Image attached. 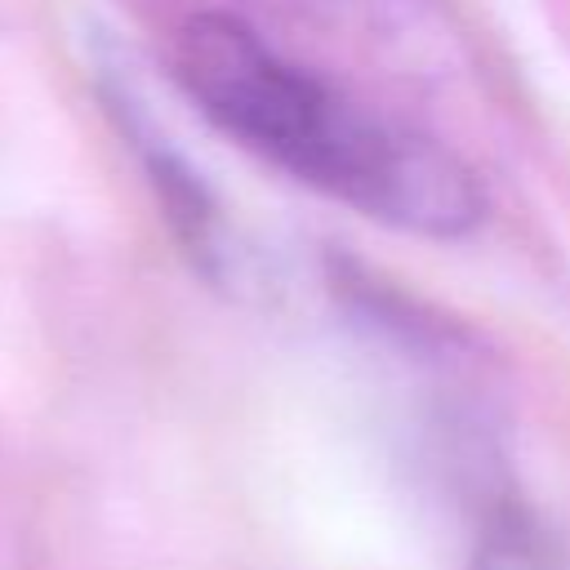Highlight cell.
Listing matches in <instances>:
<instances>
[{
    "label": "cell",
    "mask_w": 570,
    "mask_h": 570,
    "mask_svg": "<svg viewBox=\"0 0 570 570\" xmlns=\"http://www.w3.org/2000/svg\"><path fill=\"white\" fill-rule=\"evenodd\" d=\"M468 570H570V539L517 508H503L485 521Z\"/></svg>",
    "instance_id": "cell-2"
},
{
    "label": "cell",
    "mask_w": 570,
    "mask_h": 570,
    "mask_svg": "<svg viewBox=\"0 0 570 570\" xmlns=\"http://www.w3.org/2000/svg\"><path fill=\"white\" fill-rule=\"evenodd\" d=\"M174 62L191 102L294 183L374 223L436 240L481 223L485 196L450 151L370 116L312 71L285 62L245 22L227 13L187 18Z\"/></svg>",
    "instance_id": "cell-1"
}]
</instances>
